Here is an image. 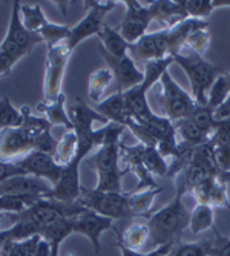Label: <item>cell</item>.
Returning <instances> with one entry per match:
<instances>
[{"mask_svg":"<svg viewBox=\"0 0 230 256\" xmlns=\"http://www.w3.org/2000/svg\"><path fill=\"white\" fill-rule=\"evenodd\" d=\"M77 148H78V138H77L76 130H66L62 140H58L54 160L60 166H68L69 162L76 158Z\"/></svg>","mask_w":230,"mask_h":256,"instance_id":"f546056e","label":"cell"},{"mask_svg":"<svg viewBox=\"0 0 230 256\" xmlns=\"http://www.w3.org/2000/svg\"><path fill=\"white\" fill-rule=\"evenodd\" d=\"M163 192V189L155 188V189H146L142 192H128V198H129V206L134 216H144V218H150V208L154 204V200Z\"/></svg>","mask_w":230,"mask_h":256,"instance_id":"4316f807","label":"cell"},{"mask_svg":"<svg viewBox=\"0 0 230 256\" xmlns=\"http://www.w3.org/2000/svg\"><path fill=\"white\" fill-rule=\"evenodd\" d=\"M51 252H52V246H51L48 241H46V240H43V238L40 236V240H38V242L36 244V247H34L31 256H51Z\"/></svg>","mask_w":230,"mask_h":256,"instance_id":"bcb514c9","label":"cell"},{"mask_svg":"<svg viewBox=\"0 0 230 256\" xmlns=\"http://www.w3.org/2000/svg\"><path fill=\"white\" fill-rule=\"evenodd\" d=\"M201 28H209L207 20H196V18H186L180 22L174 28H169V57H175L181 54L182 48L186 46L188 37Z\"/></svg>","mask_w":230,"mask_h":256,"instance_id":"7402d4cb","label":"cell"},{"mask_svg":"<svg viewBox=\"0 0 230 256\" xmlns=\"http://www.w3.org/2000/svg\"><path fill=\"white\" fill-rule=\"evenodd\" d=\"M88 156V152L77 149L76 158L69 162L68 166H63V172L60 175V180L56 186H52L50 194L46 195L48 200L60 201V202H77L82 194L80 184V164L82 161Z\"/></svg>","mask_w":230,"mask_h":256,"instance_id":"7c38bea8","label":"cell"},{"mask_svg":"<svg viewBox=\"0 0 230 256\" xmlns=\"http://www.w3.org/2000/svg\"><path fill=\"white\" fill-rule=\"evenodd\" d=\"M117 247L120 248L122 256H143V253H142V252H136V250H132V248L126 247L120 240H117Z\"/></svg>","mask_w":230,"mask_h":256,"instance_id":"681fc988","label":"cell"},{"mask_svg":"<svg viewBox=\"0 0 230 256\" xmlns=\"http://www.w3.org/2000/svg\"><path fill=\"white\" fill-rule=\"evenodd\" d=\"M98 52L108 63V68L112 71L115 82H117V92H126L144 80V72L136 68L132 57L128 54L124 57H114L108 54L98 44Z\"/></svg>","mask_w":230,"mask_h":256,"instance_id":"9a60e30c","label":"cell"},{"mask_svg":"<svg viewBox=\"0 0 230 256\" xmlns=\"http://www.w3.org/2000/svg\"><path fill=\"white\" fill-rule=\"evenodd\" d=\"M175 244H176V242H175ZM175 244H174V242H169V244L158 246V247L152 248L149 253H144L143 256H170L172 247H174Z\"/></svg>","mask_w":230,"mask_h":256,"instance_id":"c3c4849f","label":"cell"},{"mask_svg":"<svg viewBox=\"0 0 230 256\" xmlns=\"http://www.w3.org/2000/svg\"><path fill=\"white\" fill-rule=\"evenodd\" d=\"M97 37L100 38V46L108 54L114 57H124L129 54V43L123 38L117 26L110 28L104 25Z\"/></svg>","mask_w":230,"mask_h":256,"instance_id":"484cf974","label":"cell"},{"mask_svg":"<svg viewBox=\"0 0 230 256\" xmlns=\"http://www.w3.org/2000/svg\"><path fill=\"white\" fill-rule=\"evenodd\" d=\"M210 240L201 242H176L172 247L170 256H209Z\"/></svg>","mask_w":230,"mask_h":256,"instance_id":"f35d334b","label":"cell"},{"mask_svg":"<svg viewBox=\"0 0 230 256\" xmlns=\"http://www.w3.org/2000/svg\"><path fill=\"white\" fill-rule=\"evenodd\" d=\"M74 50L64 42L48 48L44 62V83H43V102L51 103L62 94V84L68 62Z\"/></svg>","mask_w":230,"mask_h":256,"instance_id":"ba28073f","label":"cell"},{"mask_svg":"<svg viewBox=\"0 0 230 256\" xmlns=\"http://www.w3.org/2000/svg\"><path fill=\"white\" fill-rule=\"evenodd\" d=\"M212 6H214V10L227 8V6H230V0H212Z\"/></svg>","mask_w":230,"mask_h":256,"instance_id":"f907efd6","label":"cell"},{"mask_svg":"<svg viewBox=\"0 0 230 256\" xmlns=\"http://www.w3.org/2000/svg\"><path fill=\"white\" fill-rule=\"evenodd\" d=\"M114 74L109 68H100L97 71H94L89 77L88 82V96L92 102H96L97 104L102 102V97L104 94V90L114 80Z\"/></svg>","mask_w":230,"mask_h":256,"instance_id":"f1b7e54d","label":"cell"},{"mask_svg":"<svg viewBox=\"0 0 230 256\" xmlns=\"http://www.w3.org/2000/svg\"><path fill=\"white\" fill-rule=\"evenodd\" d=\"M184 10L190 18L207 20L214 11L212 0H182Z\"/></svg>","mask_w":230,"mask_h":256,"instance_id":"60d3db41","label":"cell"},{"mask_svg":"<svg viewBox=\"0 0 230 256\" xmlns=\"http://www.w3.org/2000/svg\"><path fill=\"white\" fill-rule=\"evenodd\" d=\"M64 104H66V96L62 94L51 103H38L37 104V112L43 114V117L48 120L52 126L54 124H63L68 130H74V126L69 120V115L64 109Z\"/></svg>","mask_w":230,"mask_h":256,"instance_id":"cb8c5ba5","label":"cell"},{"mask_svg":"<svg viewBox=\"0 0 230 256\" xmlns=\"http://www.w3.org/2000/svg\"><path fill=\"white\" fill-rule=\"evenodd\" d=\"M50 190L51 188L44 180L32 175H17L0 182V196H14L23 200L28 207L44 200Z\"/></svg>","mask_w":230,"mask_h":256,"instance_id":"8fae6325","label":"cell"},{"mask_svg":"<svg viewBox=\"0 0 230 256\" xmlns=\"http://www.w3.org/2000/svg\"><path fill=\"white\" fill-rule=\"evenodd\" d=\"M23 124L20 128L0 129V161H18L37 150L42 136L51 132L52 124L44 117L31 114L30 106H22Z\"/></svg>","mask_w":230,"mask_h":256,"instance_id":"6da1fadb","label":"cell"},{"mask_svg":"<svg viewBox=\"0 0 230 256\" xmlns=\"http://www.w3.org/2000/svg\"><path fill=\"white\" fill-rule=\"evenodd\" d=\"M38 240H40V236L36 235L25 241L0 244V256H31Z\"/></svg>","mask_w":230,"mask_h":256,"instance_id":"74e56055","label":"cell"},{"mask_svg":"<svg viewBox=\"0 0 230 256\" xmlns=\"http://www.w3.org/2000/svg\"><path fill=\"white\" fill-rule=\"evenodd\" d=\"M74 234L72 232V218H60L50 226L43 227L40 232V236L52 244H62L69 235Z\"/></svg>","mask_w":230,"mask_h":256,"instance_id":"4dcf8cb0","label":"cell"},{"mask_svg":"<svg viewBox=\"0 0 230 256\" xmlns=\"http://www.w3.org/2000/svg\"><path fill=\"white\" fill-rule=\"evenodd\" d=\"M144 164L152 175L168 176L169 164L155 146H144Z\"/></svg>","mask_w":230,"mask_h":256,"instance_id":"e575fe53","label":"cell"},{"mask_svg":"<svg viewBox=\"0 0 230 256\" xmlns=\"http://www.w3.org/2000/svg\"><path fill=\"white\" fill-rule=\"evenodd\" d=\"M124 5L126 14L117 30L130 44L148 34V28L154 20V14L150 5H143L140 2H135V0H126Z\"/></svg>","mask_w":230,"mask_h":256,"instance_id":"4fadbf2b","label":"cell"},{"mask_svg":"<svg viewBox=\"0 0 230 256\" xmlns=\"http://www.w3.org/2000/svg\"><path fill=\"white\" fill-rule=\"evenodd\" d=\"M69 32H71V26L68 25H58V23H52V22H46L43 28L38 31L40 37L43 38V43H46L48 48H52V46L64 42L69 37Z\"/></svg>","mask_w":230,"mask_h":256,"instance_id":"d6a6232c","label":"cell"},{"mask_svg":"<svg viewBox=\"0 0 230 256\" xmlns=\"http://www.w3.org/2000/svg\"><path fill=\"white\" fill-rule=\"evenodd\" d=\"M20 16H22V22H23V25H25V28L32 32H38L43 28L44 23L48 22L40 5L31 6V5L20 4Z\"/></svg>","mask_w":230,"mask_h":256,"instance_id":"836d02e7","label":"cell"},{"mask_svg":"<svg viewBox=\"0 0 230 256\" xmlns=\"http://www.w3.org/2000/svg\"><path fill=\"white\" fill-rule=\"evenodd\" d=\"M227 77H228V86H230V72L227 74ZM228 97H230V96H228Z\"/></svg>","mask_w":230,"mask_h":256,"instance_id":"816d5d0a","label":"cell"},{"mask_svg":"<svg viewBox=\"0 0 230 256\" xmlns=\"http://www.w3.org/2000/svg\"><path fill=\"white\" fill-rule=\"evenodd\" d=\"M172 63H174V57L148 62L144 64V80L138 86L123 92L126 108L130 114V117L135 122H138V123L146 122L154 115L152 109L149 108L146 96H148L149 89L161 78V76L168 71Z\"/></svg>","mask_w":230,"mask_h":256,"instance_id":"5b68a950","label":"cell"},{"mask_svg":"<svg viewBox=\"0 0 230 256\" xmlns=\"http://www.w3.org/2000/svg\"><path fill=\"white\" fill-rule=\"evenodd\" d=\"M186 195L181 189H176L172 201L163 207L161 210L150 215L148 220L149 232H150V247L155 248L158 246L180 242L182 232L189 227L190 212L182 202V196Z\"/></svg>","mask_w":230,"mask_h":256,"instance_id":"3957f363","label":"cell"},{"mask_svg":"<svg viewBox=\"0 0 230 256\" xmlns=\"http://www.w3.org/2000/svg\"><path fill=\"white\" fill-rule=\"evenodd\" d=\"M17 175H26L25 170H23L18 164L17 161H0V182H4L12 176H17Z\"/></svg>","mask_w":230,"mask_h":256,"instance_id":"f6af8a7d","label":"cell"},{"mask_svg":"<svg viewBox=\"0 0 230 256\" xmlns=\"http://www.w3.org/2000/svg\"><path fill=\"white\" fill-rule=\"evenodd\" d=\"M78 202L94 210L98 215L108 216L110 220H128L132 218V210L129 206L128 194H117V192H102L94 189L82 188V194Z\"/></svg>","mask_w":230,"mask_h":256,"instance_id":"52a82bcc","label":"cell"},{"mask_svg":"<svg viewBox=\"0 0 230 256\" xmlns=\"http://www.w3.org/2000/svg\"><path fill=\"white\" fill-rule=\"evenodd\" d=\"M214 118L216 122H224L230 118V97L214 110Z\"/></svg>","mask_w":230,"mask_h":256,"instance_id":"7dc6e473","label":"cell"},{"mask_svg":"<svg viewBox=\"0 0 230 256\" xmlns=\"http://www.w3.org/2000/svg\"><path fill=\"white\" fill-rule=\"evenodd\" d=\"M114 222H115L114 220L86 208L83 214L72 218V232L74 234L84 235L90 241L92 247H94V252L98 253L102 250V242H100L102 235L106 230L115 228Z\"/></svg>","mask_w":230,"mask_h":256,"instance_id":"e0dca14e","label":"cell"},{"mask_svg":"<svg viewBox=\"0 0 230 256\" xmlns=\"http://www.w3.org/2000/svg\"><path fill=\"white\" fill-rule=\"evenodd\" d=\"M20 4L22 2H14L6 36L4 42L0 43V54L8 56L16 62L31 54V51L37 44L43 43V38L40 37L38 32H32L23 25L20 16Z\"/></svg>","mask_w":230,"mask_h":256,"instance_id":"8992f818","label":"cell"},{"mask_svg":"<svg viewBox=\"0 0 230 256\" xmlns=\"http://www.w3.org/2000/svg\"><path fill=\"white\" fill-rule=\"evenodd\" d=\"M115 234H117V240H120L126 247L132 248V250H136V252H142V248L146 246V242L149 241V236H150V232H149V226L148 222L146 224H140V222H134L130 224L123 234L117 228H114Z\"/></svg>","mask_w":230,"mask_h":256,"instance_id":"83f0119b","label":"cell"},{"mask_svg":"<svg viewBox=\"0 0 230 256\" xmlns=\"http://www.w3.org/2000/svg\"><path fill=\"white\" fill-rule=\"evenodd\" d=\"M174 63H176L184 72H186L192 97L196 104L206 106L207 104V94L215 83V80L220 77L221 69L220 66L207 62L202 56H198L192 51H188V54H178L174 57Z\"/></svg>","mask_w":230,"mask_h":256,"instance_id":"277c9868","label":"cell"},{"mask_svg":"<svg viewBox=\"0 0 230 256\" xmlns=\"http://www.w3.org/2000/svg\"><path fill=\"white\" fill-rule=\"evenodd\" d=\"M163 90H161V109L163 115L170 122L186 118L192 114L196 103L189 92L184 90L166 71L160 78Z\"/></svg>","mask_w":230,"mask_h":256,"instance_id":"9c48e42d","label":"cell"},{"mask_svg":"<svg viewBox=\"0 0 230 256\" xmlns=\"http://www.w3.org/2000/svg\"><path fill=\"white\" fill-rule=\"evenodd\" d=\"M154 20H156L163 28L169 30L178 25L180 22L189 18L186 10H184L182 0L172 2V0H156L150 4Z\"/></svg>","mask_w":230,"mask_h":256,"instance_id":"44dd1931","label":"cell"},{"mask_svg":"<svg viewBox=\"0 0 230 256\" xmlns=\"http://www.w3.org/2000/svg\"><path fill=\"white\" fill-rule=\"evenodd\" d=\"M227 184H222L220 181H214L212 188L209 190V200H207V204H209L212 208L214 207H226L230 210V201H228V195H227Z\"/></svg>","mask_w":230,"mask_h":256,"instance_id":"7bdbcfd3","label":"cell"},{"mask_svg":"<svg viewBox=\"0 0 230 256\" xmlns=\"http://www.w3.org/2000/svg\"><path fill=\"white\" fill-rule=\"evenodd\" d=\"M129 56L134 62H140L143 64L169 57V30L161 28L160 31L146 34L135 43H130Z\"/></svg>","mask_w":230,"mask_h":256,"instance_id":"5bb4252c","label":"cell"},{"mask_svg":"<svg viewBox=\"0 0 230 256\" xmlns=\"http://www.w3.org/2000/svg\"><path fill=\"white\" fill-rule=\"evenodd\" d=\"M230 96V86H228V77L220 76L215 83L212 84L209 94H207V108L215 110L218 106H221Z\"/></svg>","mask_w":230,"mask_h":256,"instance_id":"8d00e7d4","label":"cell"},{"mask_svg":"<svg viewBox=\"0 0 230 256\" xmlns=\"http://www.w3.org/2000/svg\"><path fill=\"white\" fill-rule=\"evenodd\" d=\"M174 124H175L176 135L181 138L180 143H184V144H188V146L196 148V146L206 144L207 142H209V138H210V135L207 134V132H204L201 128H198L190 120V117L176 120V122H174Z\"/></svg>","mask_w":230,"mask_h":256,"instance_id":"d4e9b609","label":"cell"},{"mask_svg":"<svg viewBox=\"0 0 230 256\" xmlns=\"http://www.w3.org/2000/svg\"><path fill=\"white\" fill-rule=\"evenodd\" d=\"M84 6L88 8V14L77 23L71 26V32L66 38V43L76 50L77 46L88 37L98 36L102 28L104 26V16L117 6V2H84Z\"/></svg>","mask_w":230,"mask_h":256,"instance_id":"30bf717a","label":"cell"},{"mask_svg":"<svg viewBox=\"0 0 230 256\" xmlns=\"http://www.w3.org/2000/svg\"><path fill=\"white\" fill-rule=\"evenodd\" d=\"M124 129V126L117 123L106 124L104 142L90 158L89 164L97 172V190L123 194L122 178L124 170L120 169V146Z\"/></svg>","mask_w":230,"mask_h":256,"instance_id":"7a4b0ae2","label":"cell"},{"mask_svg":"<svg viewBox=\"0 0 230 256\" xmlns=\"http://www.w3.org/2000/svg\"><path fill=\"white\" fill-rule=\"evenodd\" d=\"M209 144L220 172H230V118L224 122L215 120Z\"/></svg>","mask_w":230,"mask_h":256,"instance_id":"d6986e66","label":"cell"},{"mask_svg":"<svg viewBox=\"0 0 230 256\" xmlns=\"http://www.w3.org/2000/svg\"><path fill=\"white\" fill-rule=\"evenodd\" d=\"M120 161L124 162L126 172H134L138 176L136 188L130 192H142L146 189H155L158 186L154 181V175L146 169L144 164V144L138 143L135 146H126L122 143L120 146Z\"/></svg>","mask_w":230,"mask_h":256,"instance_id":"2e32d148","label":"cell"},{"mask_svg":"<svg viewBox=\"0 0 230 256\" xmlns=\"http://www.w3.org/2000/svg\"><path fill=\"white\" fill-rule=\"evenodd\" d=\"M209 256H230V238L224 236L214 226V238H210Z\"/></svg>","mask_w":230,"mask_h":256,"instance_id":"ee69618b","label":"cell"},{"mask_svg":"<svg viewBox=\"0 0 230 256\" xmlns=\"http://www.w3.org/2000/svg\"><path fill=\"white\" fill-rule=\"evenodd\" d=\"M215 218H214V208L207 204H196L195 208L190 212L189 228L192 234H201L209 228H214Z\"/></svg>","mask_w":230,"mask_h":256,"instance_id":"1f68e13d","label":"cell"},{"mask_svg":"<svg viewBox=\"0 0 230 256\" xmlns=\"http://www.w3.org/2000/svg\"><path fill=\"white\" fill-rule=\"evenodd\" d=\"M17 164L25 170L26 175H32L42 180H48L52 186L57 184L63 172V166L54 160L52 155L40 150H34L30 155L17 161Z\"/></svg>","mask_w":230,"mask_h":256,"instance_id":"ac0fdd59","label":"cell"},{"mask_svg":"<svg viewBox=\"0 0 230 256\" xmlns=\"http://www.w3.org/2000/svg\"><path fill=\"white\" fill-rule=\"evenodd\" d=\"M94 109L97 112H100L104 118H108L109 123H117L124 128H126L128 122L132 118L128 108H126L123 92H115L114 96L100 102Z\"/></svg>","mask_w":230,"mask_h":256,"instance_id":"603a6c76","label":"cell"},{"mask_svg":"<svg viewBox=\"0 0 230 256\" xmlns=\"http://www.w3.org/2000/svg\"><path fill=\"white\" fill-rule=\"evenodd\" d=\"M190 120L198 126L201 128L204 132L207 134H212V129H214V124H215V118H214V110L206 106H201V104H196L195 109L192 110V114L189 115Z\"/></svg>","mask_w":230,"mask_h":256,"instance_id":"b9f144b4","label":"cell"},{"mask_svg":"<svg viewBox=\"0 0 230 256\" xmlns=\"http://www.w3.org/2000/svg\"><path fill=\"white\" fill-rule=\"evenodd\" d=\"M23 124V114L16 109L8 97L0 100V129L20 128Z\"/></svg>","mask_w":230,"mask_h":256,"instance_id":"d590c367","label":"cell"},{"mask_svg":"<svg viewBox=\"0 0 230 256\" xmlns=\"http://www.w3.org/2000/svg\"><path fill=\"white\" fill-rule=\"evenodd\" d=\"M68 115H69V120H71L77 135H86V134L94 132L96 129L92 128V124L96 122L109 124L108 118H104L103 115L100 112H97L94 108L88 106L82 98H77L76 103L69 106Z\"/></svg>","mask_w":230,"mask_h":256,"instance_id":"ffe728a7","label":"cell"},{"mask_svg":"<svg viewBox=\"0 0 230 256\" xmlns=\"http://www.w3.org/2000/svg\"><path fill=\"white\" fill-rule=\"evenodd\" d=\"M209 46H210V31L209 28H201L194 31L188 37L184 48H188V51H192L198 56H204V52L209 50Z\"/></svg>","mask_w":230,"mask_h":256,"instance_id":"ab89813d","label":"cell"}]
</instances>
